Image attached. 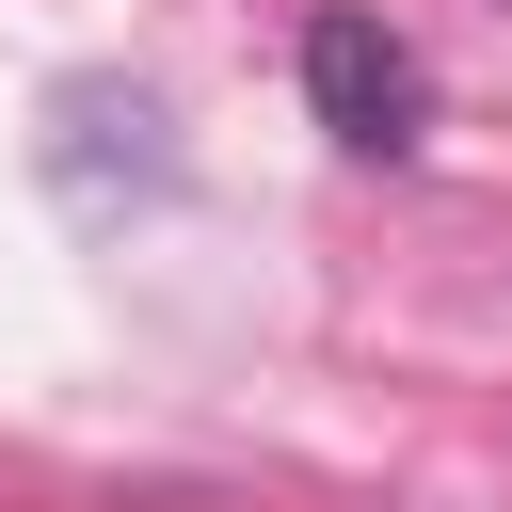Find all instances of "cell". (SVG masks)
<instances>
[{"label":"cell","instance_id":"obj_1","mask_svg":"<svg viewBox=\"0 0 512 512\" xmlns=\"http://www.w3.org/2000/svg\"><path fill=\"white\" fill-rule=\"evenodd\" d=\"M304 112L352 144V160H416V128H432V64H416V32H384V16H304Z\"/></svg>","mask_w":512,"mask_h":512}]
</instances>
